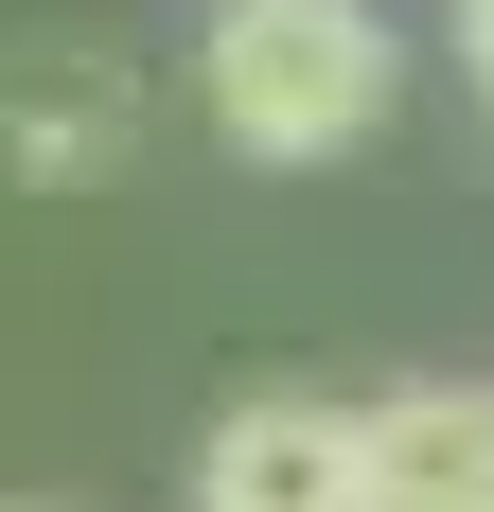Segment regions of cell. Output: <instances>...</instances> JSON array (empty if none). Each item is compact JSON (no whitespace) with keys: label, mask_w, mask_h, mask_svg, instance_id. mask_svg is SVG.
I'll list each match as a JSON object with an SVG mask.
<instances>
[{"label":"cell","mask_w":494,"mask_h":512,"mask_svg":"<svg viewBox=\"0 0 494 512\" xmlns=\"http://www.w3.org/2000/svg\"><path fill=\"white\" fill-rule=\"evenodd\" d=\"M459 53H477V89H494V0H459Z\"/></svg>","instance_id":"cell-5"},{"label":"cell","mask_w":494,"mask_h":512,"mask_svg":"<svg viewBox=\"0 0 494 512\" xmlns=\"http://www.w3.org/2000/svg\"><path fill=\"white\" fill-rule=\"evenodd\" d=\"M0 512H36V495H0Z\"/></svg>","instance_id":"cell-6"},{"label":"cell","mask_w":494,"mask_h":512,"mask_svg":"<svg viewBox=\"0 0 494 512\" xmlns=\"http://www.w3.org/2000/svg\"><path fill=\"white\" fill-rule=\"evenodd\" d=\"M371 512H494V389H371Z\"/></svg>","instance_id":"cell-4"},{"label":"cell","mask_w":494,"mask_h":512,"mask_svg":"<svg viewBox=\"0 0 494 512\" xmlns=\"http://www.w3.org/2000/svg\"><path fill=\"white\" fill-rule=\"evenodd\" d=\"M195 512H371V424L318 389H247L195 442Z\"/></svg>","instance_id":"cell-3"},{"label":"cell","mask_w":494,"mask_h":512,"mask_svg":"<svg viewBox=\"0 0 494 512\" xmlns=\"http://www.w3.org/2000/svg\"><path fill=\"white\" fill-rule=\"evenodd\" d=\"M124 142H142V71H124L106 36H18L0 53V159H18L36 195L124 177Z\"/></svg>","instance_id":"cell-2"},{"label":"cell","mask_w":494,"mask_h":512,"mask_svg":"<svg viewBox=\"0 0 494 512\" xmlns=\"http://www.w3.org/2000/svg\"><path fill=\"white\" fill-rule=\"evenodd\" d=\"M389 89H406V36L371 0H212V36H195V106L247 159H283V177L353 159L389 124Z\"/></svg>","instance_id":"cell-1"}]
</instances>
